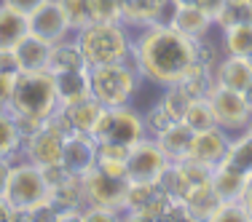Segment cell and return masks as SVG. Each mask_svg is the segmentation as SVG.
I'll list each match as a JSON object with an SVG mask.
<instances>
[{"label":"cell","mask_w":252,"mask_h":222,"mask_svg":"<svg viewBox=\"0 0 252 222\" xmlns=\"http://www.w3.org/2000/svg\"><path fill=\"white\" fill-rule=\"evenodd\" d=\"M196 59V40L180 35L166 22L140 27L131 38V64L142 81L166 88L180 81L190 62Z\"/></svg>","instance_id":"6da1fadb"},{"label":"cell","mask_w":252,"mask_h":222,"mask_svg":"<svg viewBox=\"0 0 252 222\" xmlns=\"http://www.w3.org/2000/svg\"><path fill=\"white\" fill-rule=\"evenodd\" d=\"M89 67H102L131 59V35L124 22H92L75 32Z\"/></svg>","instance_id":"7a4b0ae2"},{"label":"cell","mask_w":252,"mask_h":222,"mask_svg":"<svg viewBox=\"0 0 252 222\" xmlns=\"http://www.w3.org/2000/svg\"><path fill=\"white\" fill-rule=\"evenodd\" d=\"M57 110H59V97L51 70H19L14 99H11V112L46 121Z\"/></svg>","instance_id":"3957f363"},{"label":"cell","mask_w":252,"mask_h":222,"mask_svg":"<svg viewBox=\"0 0 252 222\" xmlns=\"http://www.w3.org/2000/svg\"><path fill=\"white\" fill-rule=\"evenodd\" d=\"M89 73H92V97L102 107L129 105L142 81V75L137 73L131 59L102 64V67H89Z\"/></svg>","instance_id":"277c9868"},{"label":"cell","mask_w":252,"mask_h":222,"mask_svg":"<svg viewBox=\"0 0 252 222\" xmlns=\"http://www.w3.org/2000/svg\"><path fill=\"white\" fill-rule=\"evenodd\" d=\"M92 137L97 139V145H124L131 147L148 137L145 129V115L137 112L131 105H116V107H105L99 115L97 126H94Z\"/></svg>","instance_id":"5b68a950"},{"label":"cell","mask_w":252,"mask_h":222,"mask_svg":"<svg viewBox=\"0 0 252 222\" xmlns=\"http://www.w3.org/2000/svg\"><path fill=\"white\" fill-rule=\"evenodd\" d=\"M3 195L11 203V209L25 220L30 209H35L40 201L49 198V188H46V179L40 174V166L30 164V161H14Z\"/></svg>","instance_id":"8992f818"},{"label":"cell","mask_w":252,"mask_h":222,"mask_svg":"<svg viewBox=\"0 0 252 222\" xmlns=\"http://www.w3.org/2000/svg\"><path fill=\"white\" fill-rule=\"evenodd\" d=\"M70 131L64 129L62 118H59V110L49 115L43 121L38 131L32 137H27L25 145H22V155L25 161L35 166H46V164H57L62 161V147H64V139H67Z\"/></svg>","instance_id":"52a82bcc"},{"label":"cell","mask_w":252,"mask_h":222,"mask_svg":"<svg viewBox=\"0 0 252 222\" xmlns=\"http://www.w3.org/2000/svg\"><path fill=\"white\" fill-rule=\"evenodd\" d=\"M126 190H129V177H116V174H107V171L97 169V166L83 174V195H86V203L105 206V209H113V212L124 214Z\"/></svg>","instance_id":"ba28073f"},{"label":"cell","mask_w":252,"mask_h":222,"mask_svg":"<svg viewBox=\"0 0 252 222\" xmlns=\"http://www.w3.org/2000/svg\"><path fill=\"white\" fill-rule=\"evenodd\" d=\"M207 99L212 102V110H215V121H218L220 129H225L228 134H239L252 123V112L247 107V99H244L242 91H233V88L218 86L215 83L209 88Z\"/></svg>","instance_id":"9c48e42d"},{"label":"cell","mask_w":252,"mask_h":222,"mask_svg":"<svg viewBox=\"0 0 252 222\" xmlns=\"http://www.w3.org/2000/svg\"><path fill=\"white\" fill-rule=\"evenodd\" d=\"M169 164L172 161L164 155L156 137L148 134L137 145H131L129 161H126V177H129V182H156Z\"/></svg>","instance_id":"30bf717a"},{"label":"cell","mask_w":252,"mask_h":222,"mask_svg":"<svg viewBox=\"0 0 252 222\" xmlns=\"http://www.w3.org/2000/svg\"><path fill=\"white\" fill-rule=\"evenodd\" d=\"M27 25H30V32L38 35L46 43H59V40L73 35V27H70L59 0H46L43 5H38V8L27 16Z\"/></svg>","instance_id":"8fae6325"},{"label":"cell","mask_w":252,"mask_h":222,"mask_svg":"<svg viewBox=\"0 0 252 222\" xmlns=\"http://www.w3.org/2000/svg\"><path fill=\"white\" fill-rule=\"evenodd\" d=\"M97 139H94L92 134H67V139H64V147H62V164L64 169L70 174H78V177H83L86 171H92L94 166H97Z\"/></svg>","instance_id":"7c38bea8"},{"label":"cell","mask_w":252,"mask_h":222,"mask_svg":"<svg viewBox=\"0 0 252 222\" xmlns=\"http://www.w3.org/2000/svg\"><path fill=\"white\" fill-rule=\"evenodd\" d=\"M166 25L172 29H177L180 35H185V38L199 40V38H207L209 29L215 27V22L196 3H183V5H172L169 16H166Z\"/></svg>","instance_id":"4fadbf2b"},{"label":"cell","mask_w":252,"mask_h":222,"mask_svg":"<svg viewBox=\"0 0 252 222\" xmlns=\"http://www.w3.org/2000/svg\"><path fill=\"white\" fill-rule=\"evenodd\" d=\"M228 142H231V134L225 129H220V126L196 131L193 142H190V150H188V158L201 161V164H209V166H218L228 150Z\"/></svg>","instance_id":"5bb4252c"},{"label":"cell","mask_w":252,"mask_h":222,"mask_svg":"<svg viewBox=\"0 0 252 222\" xmlns=\"http://www.w3.org/2000/svg\"><path fill=\"white\" fill-rule=\"evenodd\" d=\"M105 107L99 105L94 97H86L81 102H73V105H59V118H62L64 129L73 134V131H78V134H92L94 126H97L99 115Z\"/></svg>","instance_id":"9a60e30c"},{"label":"cell","mask_w":252,"mask_h":222,"mask_svg":"<svg viewBox=\"0 0 252 222\" xmlns=\"http://www.w3.org/2000/svg\"><path fill=\"white\" fill-rule=\"evenodd\" d=\"M121 22L126 27H148L156 22H166V11L172 8L169 0H121Z\"/></svg>","instance_id":"2e32d148"},{"label":"cell","mask_w":252,"mask_h":222,"mask_svg":"<svg viewBox=\"0 0 252 222\" xmlns=\"http://www.w3.org/2000/svg\"><path fill=\"white\" fill-rule=\"evenodd\" d=\"M215 83L244 94L252 86V59L225 54V56L218 62V67H215Z\"/></svg>","instance_id":"e0dca14e"},{"label":"cell","mask_w":252,"mask_h":222,"mask_svg":"<svg viewBox=\"0 0 252 222\" xmlns=\"http://www.w3.org/2000/svg\"><path fill=\"white\" fill-rule=\"evenodd\" d=\"M54 83H57L59 105H73V102L92 97V73H89V67L54 73Z\"/></svg>","instance_id":"ac0fdd59"},{"label":"cell","mask_w":252,"mask_h":222,"mask_svg":"<svg viewBox=\"0 0 252 222\" xmlns=\"http://www.w3.org/2000/svg\"><path fill=\"white\" fill-rule=\"evenodd\" d=\"M193 134H196V131L190 129L185 121H175V123H169L158 137H156V142L161 145V150H164L166 158L175 164V161L188 158V150H190V142H193Z\"/></svg>","instance_id":"d6986e66"},{"label":"cell","mask_w":252,"mask_h":222,"mask_svg":"<svg viewBox=\"0 0 252 222\" xmlns=\"http://www.w3.org/2000/svg\"><path fill=\"white\" fill-rule=\"evenodd\" d=\"M49 201L54 203L57 214H64V212H81L86 206V195H83V177H67L62 185L57 188H49Z\"/></svg>","instance_id":"ffe728a7"},{"label":"cell","mask_w":252,"mask_h":222,"mask_svg":"<svg viewBox=\"0 0 252 222\" xmlns=\"http://www.w3.org/2000/svg\"><path fill=\"white\" fill-rule=\"evenodd\" d=\"M49 51H51V43L40 40L38 35H32V32H27L25 38L14 46L19 70H49Z\"/></svg>","instance_id":"44dd1931"},{"label":"cell","mask_w":252,"mask_h":222,"mask_svg":"<svg viewBox=\"0 0 252 222\" xmlns=\"http://www.w3.org/2000/svg\"><path fill=\"white\" fill-rule=\"evenodd\" d=\"M177 86L183 88L185 94H188L190 99H199V97H207L209 88L215 86V70L209 67V64L199 62V59H193V62L185 67V73L180 75Z\"/></svg>","instance_id":"7402d4cb"},{"label":"cell","mask_w":252,"mask_h":222,"mask_svg":"<svg viewBox=\"0 0 252 222\" xmlns=\"http://www.w3.org/2000/svg\"><path fill=\"white\" fill-rule=\"evenodd\" d=\"M220 164H225V166H231V169L252 177V131L250 129H244V131H239L236 137H231L228 150H225Z\"/></svg>","instance_id":"603a6c76"},{"label":"cell","mask_w":252,"mask_h":222,"mask_svg":"<svg viewBox=\"0 0 252 222\" xmlns=\"http://www.w3.org/2000/svg\"><path fill=\"white\" fill-rule=\"evenodd\" d=\"M78 67H89L86 59L81 54L75 38H64L59 43H51L49 51V70L51 73H62V70H78Z\"/></svg>","instance_id":"cb8c5ba5"},{"label":"cell","mask_w":252,"mask_h":222,"mask_svg":"<svg viewBox=\"0 0 252 222\" xmlns=\"http://www.w3.org/2000/svg\"><path fill=\"white\" fill-rule=\"evenodd\" d=\"M27 32H30L27 16L11 8V5L0 3V49H14Z\"/></svg>","instance_id":"d4e9b609"},{"label":"cell","mask_w":252,"mask_h":222,"mask_svg":"<svg viewBox=\"0 0 252 222\" xmlns=\"http://www.w3.org/2000/svg\"><path fill=\"white\" fill-rule=\"evenodd\" d=\"M250 177L225 164H218L212 171V188L218 190L220 198H242L244 195V188H247Z\"/></svg>","instance_id":"484cf974"},{"label":"cell","mask_w":252,"mask_h":222,"mask_svg":"<svg viewBox=\"0 0 252 222\" xmlns=\"http://www.w3.org/2000/svg\"><path fill=\"white\" fill-rule=\"evenodd\" d=\"M220 201H223V198L218 195V190L212 188V182L199 185V188H193L188 195H185V203L190 206L193 220H207V222H209V217H212V212L218 209Z\"/></svg>","instance_id":"4316f807"},{"label":"cell","mask_w":252,"mask_h":222,"mask_svg":"<svg viewBox=\"0 0 252 222\" xmlns=\"http://www.w3.org/2000/svg\"><path fill=\"white\" fill-rule=\"evenodd\" d=\"M223 49L233 56H252V22L231 25L223 29Z\"/></svg>","instance_id":"83f0119b"},{"label":"cell","mask_w":252,"mask_h":222,"mask_svg":"<svg viewBox=\"0 0 252 222\" xmlns=\"http://www.w3.org/2000/svg\"><path fill=\"white\" fill-rule=\"evenodd\" d=\"M22 139L19 129H16V121L11 112H0V158H11L16 161L22 155Z\"/></svg>","instance_id":"f1b7e54d"},{"label":"cell","mask_w":252,"mask_h":222,"mask_svg":"<svg viewBox=\"0 0 252 222\" xmlns=\"http://www.w3.org/2000/svg\"><path fill=\"white\" fill-rule=\"evenodd\" d=\"M129 150L124 145H99L97 150V169L116 174V177H126V161H129Z\"/></svg>","instance_id":"f546056e"},{"label":"cell","mask_w":252,"mask_h":222,"mask_svg":"<svg viewBox=\"0 0 252 222\" xmlns=\"http://www.w3.org/2000/svg\"><path fill=\"white\" fill-rule=\"evenodd\" d=\"M161 193H164V190L156 182H129V190H126V198H124V214L129 217V214L140 212L142 206H148V203Z\"/></svg>","instance_id":"4dcf8cb0"},{"label":"cell","mask_w":252,"mask_h":222,"mask_svg":"<svg viewBox=\"0 0 252 222\" xmlns=\"http://www.w3.org/2000/svg\"><path fill=\"white\" fill-rule=\"evenodd\" d=\"M183 121L188 123L193 131H204V129L218 126V121H215V110H212V102H209L207 97L190 99V105H188V110H185Z\"/></svg>","instance_id":"1f68e13d"},{"label":"cell","mask_w":252,"mask_h":222,"mask_svg":"<svg viewBox=\"0 0 252 222\" xmlns=\"http://www.w3.org/2000/svg\"><path fill=\"white\" fill-rule=\"evenodd\" d=\"M242 22H252V3H242V0H225L223 8L215 16V27L225 29L231 25H242Z\"/></svg>","instance_id":"d6a6232c"},{"label":"cell","mask_w":252,"mask_h":222,"mask_svg":"<svg viewBox=\"0 0 252 222\" xmlns=\"http://www.w3.org/2000/svg\"><path fill=\"white\" fill-rule=\"evenodd\" d=\"M158 105L166 110V115H169L172 121H183L185 110H188V105H190V97L177 86V83H172V86L164 88V97L158 99Z\"/></svg>","instance_id":"836d02e7"},{"label":"cell","mask_w":252,"mask_h":222,"mask_svg":"<svg viewBox=\"0 0 252 222\" xmlns=\"http://www.w3.org/2000/svg\"><path fill=\"white\" fill-rule=\"evenodd\" d=\"M209 222H250V214L242 198H223L218 203V209L212 212Z\"/></svg>","instance_id":"e575fe53"},{"label":"cell","mask_w":252,"mask_h":222,"mask_svg":"<svg viewBox=\"0 0 252 222\" xmlns=\"http://www.w3.org/2000/svg\"><path fill=\"white\" fill-rule=\"evenodd\" d=\"M59 5H62L64 16H67L70 27H73V32H78L81 27L92 25V5H89V0H59Z\"/></svg>","instance_id":"d590c367"},{"label":"cell","mask_w":252,"mask_h":222,"mask_svg":"<svg viewBox=\"0 0 252 222\" xmlns=\"http://www.w3.org/2000/svg\"><path fill=\"white\" fill-rule=\"evenodd\" d=\"M94 22H121V0H89Z\"/></svg>","instance_id":"8d00e7d4"},{"label":"cell","mask_w":252,"mask_h":222,"mask_svg":"<svg viewBox=\"0 0 252 222\" xmlns=\"http://www.w3.org/2000/svg\"><path fill=\"white\" fill-rule=\"evenodd\" d=\"M169 123H175V121H172V118L166 115L164 107H161L158 102H156L151 110H148V115H145V129H148V134H151V137H158Z\"/></svg>","instance_id":"74e56055"},{"label":"cell","mask_w":252,"mask_h":222,"mask_svg":"<svg viewBox=\"0 0 252 222\" xmlns=\"http://www.w3.org/2000/svg\"><path fill=\"white\" fill-rule=\"evenodd\" d=\"M164 222H193V214H190V206L185 203V198H180V195L169 198L166 212H164Z\"/></svg>","instance_id":"f35d334b"},{"label":"cell","mask_w":252,"mask_h":222,"mask_svg":"<svg viewBox=\"0 0 252 222\" xmlns=\"http://www.w3.org/2000/svg\"><path fill=\"white\" fill-rule=\"evenodd\" d=\"M116 220H124V214L105 206H94V203H86L81 209V222H116Z\"/></svg>","instance_id":"ab89813d"},{"label":"cell","mask_w":252,"mask_h":222,"mask_svg":"<svg viewBox=\"0 0 252 222\" xmlns=\"http://www.w3.org/2000/svg\"><path fill=\"white\" fill-rule=\"evenodd\" d=\"M14 86H16V73H0V112H11Z\"/></svg>","instance_id":"60d3db41"},{"label":"cell","mask_w":252,"mask_h":222,"mask_svg":"<svg viewBox=\"0 0 252 222\" xmlns=\"http://www.w3.org/2000/svg\"><path fill=\"white\" fill-rule=\"evenodd\" d=\"M196 59L199 62H204V64H209V67H218V62H220V54H218V49H215L212 43H209V35L207 38H199L196 40Z\"/></svg>","instance_id":"b9f144b4"},{"label":"cell","mask_w":252,"mask_h":222,"mask_svg":"<svg viewBox=\"0 0 252 222\" xmlns=\"http://www.w3.org/2000/svg\"><path fill=\"white\" fill-rule=\"evenodd\" d=\"M14 115V121H16V129H19V134H22V139H27V137H32L35 131L43 126V121L40 118H32V115H19V112H11Z\"/></svg>","instance_id":"7bdbcfd3"},{"label":"cell","mask_w":252,"mask_h":222,"mask_svg":"<svg viewBox=\"0 0 252 222\" xmlns=\"http://www.w3.org/2000/svg\"><path fill=\"white\" fill-rule=\"evenodd\" d=\"M0 73H19L14 49H0Z\"/></svg>","instance_id":"ee69618b"},{"label":"cell","mask_w":252,"mask_h":222,"mask_svg":"<svg viewBox=\"0 0 252 222\" xmlns=\"http://www.w3.org/2000/svg\"><path fill=\"white\" fill-rule=\"evenodd\" d=\"M0 3H5V5H11V8H16L19 14H25V16H30L38 5H43L46 0H0Z\"/></svg>","instance_id":"f6af8a7d"},{"label":"cell","mask_w":252,"mask_h":222,"mask_svg":"<svg viewBox=\"0 0 252 222\" xmlns=\"http://www.w3.org/2000/svg\"><path fill=\"white\" fill-rule=\"evenodd\" d=\"M22 217L11 209V203L5 201V195H0V222H19Z\"/></svg>","instance_id":"bcb514c9"},{"label":"cell","mask_w":252,"mask_h":222,"mask_svg":"<svg viewBox=\"0 0 252 222\" xmlns=\"http://www.w3.org/2000/svg\"><path fill=\"white\" fill-rule=\"evenodd\" d=\"M223 3H225V0H196V5H199L204 14L212 16V22H215V16H218V11L223 8Z\"/></svg>","instance_id":"7dc6e473"},{"label":"cell","mask_w":252,"mask_h":222,"mask_svg":"<svg viewBox=\"0 0 252 222\" xmlns=\"http://www.w3.org/2000/svg\"><path fill=\"white\" fill-rule=\"evenodd\" d=\"M11 166H14L11 158H0V195L5 193V185H8V177H11Z\"/></svg>","instance_id":"c3c4849f"},{"label":"cell","mask_w":252,"mask_h":222,"mask_svg":"<svg viewBox=\"0 0 252 222\" xmlns=\"http://www.w3.org/2000/svg\"><path fill=\"white\" fill-rule=\"evenodd\" d=\"M242 203L247 206V214H250V222H252V177L247 182V188H244V195H242Z\"/></svg>","instance_id":"681fc988"},{"label":"cell","mask_w":252,"mask_h":222,"mask_svg":"<svg viewBox=\"0 0 252 222\" xmlns=\"http://www.w3.org/2000/svg\"><path fill=\"white\" fill-rule=\"evenodd\" d=\"M244 99H247V107H250V112H252V86L244 91Z\"/></svg>","instance_id":"f907efd6"},{"label":"cell","mask_w":252,"mask_h":222,"mask_svg":"<svg viewBox=\"0 0 252 222\" xmlns=\"http://www.w3.org/2000/svg\"><path fill=\"white\" fill-rule=\"evenodd\" d=\"M172 5H183V3H196V0H169Z\"/></svg>","instance_id":"816d5d0a"},{"label":"cell","mask_w":252,"mask_h":222,"mask_svg":"<svg viewBox=\"0 0 252 222\" xmlns=\"http://www.w3.org/2000/svg\"><path fill=\"white\" fill-rule=\"evenodd\" d=\"M242 3H252V0H242Z\"/></svg>","instance_id":"f5cc1de1"},{"label":"cell","mask_w":252,"mask_h":222,"mask_svg":"<svg viewBox=\"0 0 252 222\" xmlns=\"http://www.w3.org/2000/svg\"><path fill=\"white\" fill-rule=\"evenodd\" d=\"M247 129H250V131H252V123H250V126H247Z\"/></svg>","instance_id":"db71d44e"},{"label":"cell","mask_w":252,"mask_h":222,"mask_svg":"<svg viewBox=\"0 0 252 222\" xmlns=\"http://www.w3.org/2000/svg\"><path fill=\"white\" fill-rule=\"evenodd\" d=\"M250 59H252V56H250Z\"/></svg>","instance_id":"11a10c76"}]
</instances>
